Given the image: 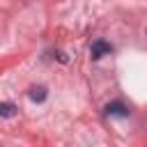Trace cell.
Here are the masks:
<instances>
[{
	"mask_svg": "<svg viewBox=\"0 0 147 147\" xmlns=\"http://www.w3.org/2000/svg\"><path fill=\"white\" fill-rule=\"evenodd\" d=\"M110 53H113V46H110L106 39H96V41H92V46H90L92 60H101L103 55H110Z\"/></svg>",
	"mask_w": 147,
	"mask_h": 147,
	"instance_id": "cell-1",
	"label": "cell"
},
{
	"mask_svg": "<svg viewBox=\"0 0 147 147\" xmlns=\"http://www.w3.org/2000/svg\"><path fill=\"white\" fill-rule=\"evenodd\" d=\"M106 115L108 117H129V108L119 101H113V103L106 106Z\"/></svg>",
	"mask_w": 147,
	"mask_h": 147,
	"instance_id": "cell-2",
	"label": "cell"
},
{
	"mask_svg": "<svg viewBox=\"0 0 147 147\" xmlns=\"http://www.w3.org/2000/svg\"><path fill=\"white\" fill-rule=\"evenodd\" d=\"M30 99L37 101V103H41V101L46 99V87H41V85H39V87H32V90H30Z\"/></svg>",
	"mask_w": 147,
	"mask_h": 147,
	"instance_id": "cell-3",
	"label": "cell"
},
{
	"mask_svg": "<svg viewBox=\"0 0 147 147\" xmlns=\"http://www.w3.org/2000/svg\"><path fill=\"white\" fill-rule=\"evenodd\" d=\"M0 115L2 117H14L16 115V106L14 103H0Z\"/></svg>",
	"mask_w": 147,
	"mask_h": 147,
	"instance_id": "cell-4",
	"label": "cell"
}]
</instances>
